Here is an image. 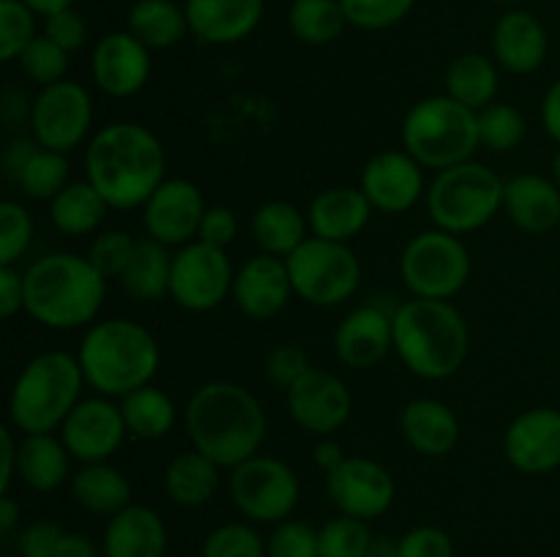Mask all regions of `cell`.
I'll use <instances>...</instances> for the list:
<instances>
[{
	"instance_id": "obj_10",
	"label": "cell",
	"mask_w": 560,
	"mask_h": 557,
	"mask_svg": "<svg viewBox=\"0 0 560 557\" xmlns=\"http://www.w3.org/2000/svg\"><path fill=\"white\" fill-rule=\"evenodd\" d=\"M399 268L416 298L446 300L468 282L470 257L457 235L446 229H432L410 240Z\"/></svg>"
},
{
	"instance_id": "obj_62",
	"label": "cell",
	"mask_w": 560,
	"mask_h": 557,
	"mask_svg": "<svg viewBox=\"0 0 560 557\" xmlns=\"http://www.w3.org/2000/svg\"><path fill=\"white\" fill-rule=\"evenodd\" d=\"M22 3L31 5L36 14L49 16V14H58V11H63V9H71V3H74V0H22Z\"/></svg>"
},
{
	"instance_id": "obj_7",
	"label": "cell",
	"mask_w": 560,
	"mask_h": 557,
	"mask_svg": "<svg viewBox=\"0 0 560 557\" xmlns=\"http://www.w3.org/2000/svg\"><path fill=\"white\" fill-rule=\"evenodd\" d=\"M402 142L421 167H457L479 147V112L452 96L424 98L405 118Z\"/></svg>"
},
{
	"instance_id": "obj_25",
	"label": "cell",
	"mask_w": 560,
	"mask_h": 557,
	"mask_svg": "<svg viewBox=\"0 0 560 557\" xmlns=\"http://www.w3.org/2000/svg\"><path fill=\"white\" fill-rule=\"evenodd\" d=\"M495 58L514 74H530L547 58V31L530 11H509L492 36Z\"/></svg>"
},
{
	"instance_id": "obj_49",
	"label": "cell",
	"mask_w": 560,
	"mask_h": 557,
	"mask_svg": "<svg viewBox=\"0 0 560 557\" xmlns=\"http://www.w3.org/2000/svg\"><path fill=\"white\" fill-rule=\"evenodd\" d=\"M399 557H454V541L435 524H421L399 538Z\"/></svg>"
},
{
	"instance_id": "obj_43",
	"label": "cell",
	"mask_w": 560,
	"mask_h": 557,
	"mask_svg": "<svg viewBox=\"0 0 560 557\" xmlns=\"http://www.w3.org/2000/svg\"><path fill=\"white\" fill-rule=\"evenodd\" d=\"M202 557H268L266 541L255 528L230 522L208 533L202 544Z\"/></svg>"
},
{
	"instance_id": "obj_39",
	"label": "cell",
	"mask_w": 560,
	"mask_h": 557,
	"mask_svg": "<svg viewBox=\"0 0 560 557\" xmlns=\"http://www.w3.org/2000/svg\"><path fill=\"white\" fill-rule=\"evenodd\" d=\"M66 180H69V162H66V153L47 151V147H38L27 164L22 167L16 183L22 186L27 197L33 200H55L60 191L66 189Z\"/></svg>"
},
{
	"instance_id": "obj_60",
	"label": "cell",
	"mask_w": 560,
	"mask_h": 557,
	"mask_svg": "<svg viewBox=\"0 0 560 557\" xmlns=\"http://www.w3.org/2000/svg\"><path fill=\"white\" fill-rule=\"evenodd\" d=\"M16 519H20V506L9 495H3L0 497V533L9 535L14 530Z\"/></svg>"
},
{
	"instance_id": "obj_56",
	"label": "cell",
	"mask_w": 560,
	"mask_h": 557,
	"mask_svg": "<svg viewBox=\"0 0 560 557\" xmlns=\"http://www.w3.org/2000/svg\"><path fill=\"white\" fill-rule=\"evenodd\" d=\"M38 142L36 140H14L11 142V147L5 151V175H9L11 180L16 183V178H20L22 167L27 164V158L33 156V153L38 151Z\"/></svg>"
},
{
	"instance_id": "obj_15",
	"label": "cell",
	"mask_w": 560,
	"mask_h": 557,
	"mask_svg": "<svg viewBox=\"0 0 560 557\" xmlns=\"http://www.w3.org/2000/svg\"><path fill=\"white\" fill-rule=\"evenodd\" d=\"M288 407L295 424L312 435H328L345 426L353 410L348 386L339 377L312 366L288 391Z\"/></svg>"
},
{
	"instance_id": "obj_14",
	"label": "cell",
	"mask_w": 560,
	"mask_h": 557,
	"mask_svg": "<svg viewBox=\"0 0 560 557\" xmlns=\"http://www.w3.org/2000/svg\"><path fill=\"white\" fill-rule=\"evenodd\" d=\"M326 489L339 513L364 522L383 517L397 495L392 473L364 457H348L337 470H331L326 475Z\"/></svg>"
},
{
	"instance_id": "obj_50",
	"label": "cell",
	"mask_w": 560,
	"mask_h": 557,
	"mask_svg": "<svg viewBox=\"0 0 560 557\" xmlns=\"http://www.w3.org/2000/svg\"><path fill=\"white\" fill-rule=\"evenodd\" d=\"M310 369H312L310 358H306L304 349L295 347V344H282V347H277L271 355H268V364H266L268 380H271L273 386L282 388V391H288L290 386H295V382H299Z\"/></svg>"
},
{
	"instance_id": "obj_5",
	"label": "cell",
	"mask_w": 560,
	"mask_h": 557,
	"mask_svg": "<svg viewBox=\"0 0 560 557\" xmlns=\"http://www.w3.org/2000/svg\"><path fill=\"white\" fill-rule=\"evenodd\" d=\"M85 380L104 396H129L145 388L159 369V344L148 328L129 320L98 322L80 347Z\"/></svg>"
},
{
	"instance_id": "obj_4",
	"label": "cell",
	"mask_w": 560,
	"mask_h": 557,
	"mask_svg": "<svg viewBox=\"0 0 560 557\" xmlns=\"http://www.w3.org/2000/svg\"><path fill=\"white\" fill-rule=\"evenodd\" d=\"M104 282L88 257H42L25 271V311L47 328H80L102 309Z\"/></svg>"
},
{
	"instance_id": "obj_35",
	"label": "cell",
	"mask_w": 560,
	"mask_h": 557,
	"mask_svg": "<svg viewBox=\"0 0 560 557\" xmlns=\"http://www.w3.org/2000/svg\"><path fill=\"white\" fill-rule=\"evenodd\" d=\"M446 87L454 102L479 112V109L490 107L492 98H495L498 71L492 60L485 58V55L465 52L454 58L452 66H448Z\"/></svg>"
},
{
	"instance_id": "obj_57",
	"label": "cell",
	"mask_w": 560,
	"mask_h": 557,
	"mask_svg": "<svg viewBox=\"0 0 560 557\" xmlns=\"http://www.w3.org/2000/svg\"><path fill=\"white\" fill-rule=\"evenodd\" d=\"M541 120H545L547 134L560 142V80L552 82V87L547 91L545 104H541Z\"/></svg>"
},
{
	"instance_id": "obj_46",
	"label": "cell",
	"mask_w": 560,
	"mask_h": 557,
	"mask_svg": "<svg viewBox=\"0 0 560 557\" xmlns=\"http://www.w3.org/2000/svg\"><path fill=\"white\" fill-rule=\"evenodd\" d=\"M268 557H320V535L312 524L284 519L266 541Z\"/></svg>"
},
{
	"instance_id": "obj_23",
	"label": "cell",
	"mask_w": 560,
	"mask_h": 557,
	"mask_svg": "<svg viewBox=\"0 0 560 557\" xmlns=\"http://www.w3.org/2000/svg\"><path fill=\"white\" fill-rule=\"evenodd\" d=\"M189 31L208 44H235L262 20V0H186Z\"/></svg>"
},
{
	"instance_id": "obj_2",
	"label": "cell",
	"mask_w": 560,
	"mask_h": 557,
	"mask_svg": "<svg viewBox=\"0 0 560 557\" xmlns=\"http://www.w3.org/2000/svg\"><path fill=\"white\" fill-rule=\"evenodd\" d=\"M88 183L109 208H137L164 183L162 142L137 123H113L88 145Z\"/></svg>"
},
{
	"instance_id": "obj_61",
	"label": "cell",
	"mask_w": 560,
	"mask_h": 557,
	"mask_svg": "<svg viewBox=\"0 0 560 557\" xmlns=\"http://www.w3.org/2000/svg\"><path fill=\"white\" fill-rule=\"evenodd\" d=\"M364 557H399V541L388 538V535H375Z\"/></svg>"
},
{
	"instance_id": "obj_13",
	"label": "cell",
	"mask_w": 560,
	"mask_h": 557,
	"mask_svg": "<svg viewBox=\"0 0 560 557\" xmlns=\"http://www.w3.org/2000/svg\"><path fill=\"white\" fill-rule=\"evenodd\" d=\"M233 278L224 249L197 240L173 257L170 293L184 309L208 311L222 304L228 289L233 287Z\"/></svg>"
},
{
	"instance_id": "obj_21",
	"label": "cell",
	"mask_w": 560,
	"mask_h": 557,
	"mask_svg": "<svg viewBox=\"0 0 560 557\" xmlns=\"http://www.w3.org/2000/svg\"><path fill=\"white\" fill-rule=\"evenodd\" d=\"M293 293L288 262L282 257L260 254L252 257L233 278V295L241 311L257 320L279 315Z\"/></svg>"
},
{
	"instance_id": "obj_3",
	"label": "cell",
	"mask_w": 560,
	"mask_h": 557,
	"mask_svg": "<svg viewBox=\"0 0 560 557\" xmlns=\"http://www.w3.org/2000/svg\"><path fill=\"white\" fill-rule=\"evenodd\" d=\"M394 349L413 375L446 380L468 355V325L446 300L413 298L394 311Z\"/></svg>"
},
{
	"instance_id": "obj_33",
	"label": "cell",
	"mask_w": 560,
	"mask_h": 557,
	"mask_svg": "<svg viewBox=\"0 0 560 557\" xmlns=\"http://www.w3.org/2000/svg\"><path fill=\"white\" fill-rule=\"evenodd\" d=\"M189 31L186 9L173 0H140L129 11V33L148 49H167L178 44Z\"/></svg>"
},
{
	"instance_id": "obj_52",
	"label": "cell",
	"mask_w": 560,
	"mask_h": 557,
	"mask_svg": "<svg viewBox=\"0 0 560 557\" xmlns=\"http://www.w3.org/2000/svg\"><path fill=\"white\" fill-rule=\"evenodd\" d=\"M63 530L52 522H33L20 535V557H55Z\"/></svg>"
},
{
	"instance_id": "obj_45",
	"label": "cell",
	"mask_w": 560,
	"mask_h": 557,
	"mask_svg": "<svg viewBox=\"0 0 560 557\" xmlns=\"http://www.w3.org/2000/svg\"><path fill=\"white\" fill-rule=\"evenodd\" d=\"M350 25L364 31H383L408 16L416 0H339Z\"/></svg>"
},
{
	"instance_id": "obj_47",
	"label": "cell",
	"mask_w": 560,
	"mask_h": 557,
	"mask_svg": "<svg viewBox=\"0 0 560 557\" xmlns=\"http://www.w3.org/2000/svg\"><path fill=\"white\" fill-rule=\"evenodd\" d=\"M33 224L22 205L5 200L0 202V265H14L31 246Z\"/></svg>"
},
{
	"instance_id": "obj_28",
	"label": "cell",
	"mask_w": 560,
	"mask_h": 557,
	"mask_svg": "<svg viewBox=\"0 0 560 557\" xmlns=\"http://www.w3.org/2000/svg\"><path fill=\"white\" fill-rule=\"evenodd\" d=\"M402 435L424 457H443L457 446L459 420L443 402L416 399L402 410Z\"/></svg>"
},
{
	"instance_id": "obj_37",
	"label": "cell",
	"mask_w": 560,
	"mask_h": 557,
	"mask_svg": "<svg viewBox=\"0 0 560 557\" xmlns=\"http://www.w3.org/2000/svg\"><path fill=\"white\" fill-rule=\"evenodd\" d=\"M126 420V429L140 440H159L167 435L175 424V404L159 388H137L129 396H124L120 407Z\"/></svg>"
},
{
	"instance_id": "obj_6",
	"label": "cell",
	"mask_w": 560,
	"mask_h": 557,
	"mask_svg": "<svg viewBox=\"0 0 560 557\" xmlns=\"http://www.w3.org/2000/svg\"><path fill=\"white\" fill-rule=\"evenodd\" d=\"M82 375L80 358L66 353H44L33 358L11 388V420L25 435H49L63 426L77 407Z\"/></svg>"
},
{
	"instance_id": "obj_34",
	"label": "cell",
	"mask_w": 560,
	"mask_h": 557,
	"mask_svg": "<svg viewBox=\"0 0 560 557\" xmlns=\"http://www.w3.org/2000/svg\"><path fill=\"white\" fill-rule=\"evenodd\" d=\"M170 276H173V257L167 254L164 244L148 238L137 240L135 257L120 276V284L131 298L156 300L170 293Z\"/></svg>"
},
{
	"instance_id": "obj_38",
	"label": "cell",
	"mask_w": 560,
	"mask_h": 557,
	"mask_svg": "<svg viewBox=\"0 0 560 557\" xmlns=\"http://www.w3.org/2000/svg\"><path fill=\"white\" fill-rule=\"evenodd\" d=\"M348 16L339 0H293L290 31L304 44H328L342 36Z\"/></svg>"
},
{
	"instance_id": "obj_53",
	"label": "cell",
	"mask_w": 560,
	"mask_h": 557,
	"mask_svg": "<svg viewBox=\"0 0 560 557\" xmlns=\"http://www.w3.org/2000/svg\"><path fill=\"white\" fill-rule=\"evenodd\" d=\"M235 229H238V218H235V213L230 211V208L217 205V208H208L206 216H202L200 233L197 235H200V240H206V244L224 249V246L235 238Z\"/></svg>"
},
{
	"instance_id": "obj_17",
	"label": "cell",
	"mask_w": 560,
	"mask_h": 557,
	"mask_svg": "<svg viewBox=\"0 0 560 557\" xmlns=\"http://www.w3.org/2000/svg\"><path fill=\"white\" fill-rule=\"evenodd\" d=\"M503 448L509 462L528 475L560 467V410L536 407L514 418Z\"/></svg>"
},
{
	"instance_id": "obj_26",
	"label": "cell",
	"mask_w": 560,
	"mask_h": 557,
	"mask_svg": "<svg viewBox=\"0 0 560 557\" xmlns=\"http://www.w3.org/2000/svg\"><path fill=\"white\" fill-rule=\"evenodd\" d=\"M372 213V202L361 189L337 186L317 194L310 205V227L315 238L345 244L366 227Z\"/></svg>"
},
{
	"instance_id": "obj_42",
	"label": "cell",
	"mask_w": 560,
	"mask_h": 557,
	"mask_svg": "<svg viewBox=\"0 0 560 557\" xmlns=\"http://www.w3.org/2000/svg\"><path fill=\"white\" fill-rule=\"evenodd\" d=\"M479 137L490 151H514L525 137V118L509 104H490L479 112Z\"/></svg>"
},
{
	"instance_id": "obj_11",
	"label": "cell",
	"mask_w": 560,
	"mask_h": 557,
	"mask_svg": "<svg viewBox=\"0 0 560 557\" xmlns=\"http://www.w3.org/2000/svg\"><path fill=\"white\" fill-rule=\"evenodd\" d=\"M230 495L235 508L252 522L279 524L299 502V478L284 462L271 457H252L233 467Z\"/></svg>"
},
{
	"instance_id": "obj_51",
	"label": "cell",
	"mask_w": 560,
	"mask_h": 557,
	"mask_svg": "<svg viewBox=\"0 0 560 557\" xmlns=\"http://www.w3.org/2000/svg\"><path fill=\"white\" fill-rule=\"evenodd\" d=\"M85 20L77 14L74 9H63L58 14L47 16V25H44V36L52 38L58 47H63L66 52H74L85 44Z\"/></svg>"
},
{
	"instance_id": "obj_24",
	"label": "cell",
	"mask_w": 560,
	"mask_h": 557,
	"mask_svg": "<svg viewBox=\"0 0 560 557\" xmlns=\"http://www.w3.org/2000/svg\"><path fill=\"white\" fill-rule=\"evenodd\" d=\"M167 528L148 506H126L109 517L104 530V557H164Z\"/></svg>"
},
{
	"instance_id": "obj_31",
	"label": "cell",
	"mask_w": 560,
	"mask_h": 557,
	"mask_svg": "<svg viewBox=\"0 0 560 557\" xmlns=\"http://www.w3.org/2000/svg\"><path fill=\"white\" fill-rule=\"evenodd\" d=\"M164 489L170 500L184 508L206 506L219 489V464L200 451L180 453L170 462Z\"/></svg>"
},
{
	"instance_id": "obj_20",
	"label": "cell",
	"mask_w": 560,
	"mask_h": 557,
	"mask_svg": "<svg viewBox=\"0 0 560 557\" xmlns=\"http://www.w3.org/2000/svg\"><path fill=\"white\" fill-rule=\"evenodd\" d=\"M151 74L148 47L131 33H109L93 49V80L109 96H135Z\"/></svg>"
},
{
	"instance_id": "obj_22",
	"label": "cell",
	"mask_w": 560,
	"mask_h": 557,
	"mask_svg": "<svg viewBox=\"0 0 560 557\" xmlns=\"http://www.w3.org/2000/svg\"><path fill=\"white\" fill-rule=\"evenodd\" d=\"M337 355L350 369H372L386 358L394 344V315L381 306L353 309L337 328Z\"/></svg>"
},
{
	"instance_id": "obj_18",
	"label": "cell",
	"mask_w": 560,
	"mask_h": 557,
	"mask_svg": "<svg viewBox=\"0 0 560 557\" xmlns=\"http://www.w3.org/2000/svg\"><path fill=\"white\" fill-rule=\"evenodd\" d=\"M126 435V420L120 407L104 402V399H88L71 410L63 420V442L69 453L82 462H104L118 451Z\"/></svg>"
},
{
	"instance_id": "obj_16",
	"label": "cell",
	"mask_w": 560,
	"mask_h": 557,
	"mask_svg": "<svg viewBox=\"0 0 560 557\" xmlns=\"http://www.w3.org/2000/svg\"><path fill=\"white\" fill-rule=\"evenodd\" d=\"M206 205L189 180H164L145 202V229L164 246H180L200 233Z\"/></svg>"
},
{
	"instance_id": "obj_9",
	"label": "cell",
	"mask_w": 560,
	"mask_h": 557,
	"mask_svg": "<svg viewBox=\"0 0 560 557\" xmlns=\"http://www.w3.org/2000/svg\"><path fill=\"white\" fill-rule=\"evenodd\" d=\"M284 262L293 293L315 306H339L359 289L361 265L345 244L306 238Z\"/></svg>"
},
{
	"instance_id": "obj_19",
	"label": "cell",
	"mask_w": 560,
	"mask_h": 557,
	"mask_svg": "<svg viewBox=\"0 0 560 557\" xmlns=\"http://www.w3.org/2000/svg\"><path fill=\"white\" fill-rule=\"evenodd\" d=\"M421 164L410 153L386 151L377 153L361 175V191L372 208L383 213H405L419 202L424 178Z\"/></svg>"
},
{
	"instance_id": "obj_48",
	"label": "cell",
	"mask_w": 560,
	"mask_h": 557,
	"mask_svg": "<svg viewBox=\"0 0 560 557\" xmlns=\"http://www.w3.org/2000/svg\"><path fill=\"white\" fill-rule=\"evenodd\" d=\"M135 249L137 240H131V235L120 233V229H109V233H102L93 240L88 260L104 278H120L129 268L131 257H135Z\"/></svg>"
},
{
	"instance_id": "obj_44",
	"label": "cell",
	"mask_w": 560,
	"mask_h": 557,
	"mask_svg": "<svg viewBox=\"0 0 560 557\" xmlns=\"http://www.w3.org/2000/svg\"><path fill=\"white\" fill-rule=\"evenodd\" d=\"M36 11L22 0H0V60L20 58L22 49L36 38Z\"/></svg>"
},
{
	"instance_id": "obj_30",
	"label": "cell",
	"mask_w": 560,
	"mask_h": 557,
	"mask_svg": "<svg viewBox=\"0 0 560 557\" xmlns=\"http://www.w3.org/2000/svg\"><path fill=\"white\" fill-rule=\"evenodd\" d=\"M66 451V442L55 440L52 435H25L16 453V473L33 491L58 489L69 473Z\"/></svg>"
},
{
	"instance_id": "obj_12",
	"label": "cell",
	"mask_w": 560,
	"mask_h": 557,
	"mask_svg": "<svg viewBox=\"0 0 560 557\" xmlns=\"http://www.w3.org/2000/svg\"><path fill=\"white\" fill-rule=\"evenodd\" d=\"M93 107L91 96L82 85L69 80H60L55 85L44 87L31 104V126L33 140L47 151L69 153L71 147L85 140L91 129Z\"/></svg>"
},
{
	"instance_id": "obj_41",
	"label": "cell",
	"mask_w": 560,
	"mask_h": 557,
	"mask_svg": "<svg viewBox=\"0 0 560 557\" xmlns=\"http://www.w3.org/2000/svg\"><path fill=\"white\" fill-rule=\"evenodd\" d=\"M22 74L36 85L49 87L63 80L69 69V52L52 42L49 36H36L20 55Z\"/></svg>"
},
{
	"instance_id": "obj_58",
	"label": "cell",
	"mask_w": 560,
	"mask_h": 557,
	"mask_svg": "<svg viewBox=\"0 0 560 557\" xmlns=\"http://www.w3.org/2000/svg\"><path fill=\"white\" fill-rule=\"evenodd\" d=\"M55 557H98L96 546L91 544V538L80 533H66L63 541H60Z\"/></svg>"
},
{
	"instance_id": "obj_1",
	"label": "cell",
	"mask_w": 560,
	"mask_h": 557,
	"mask_svg": "<svg viewBox=\"0 0 560 557\" xmlns=\"http://www.w3.org/2000/svg\"><path fill=\"white\" fill-rule=\"evenodd\" d=\"M186 431L195 451L206 453L219 467H238L260 451L266 413L244 386L208 382L189 399Z\"/></svg>"
},
{
	"instance_id": "obj_63",
	"label": "cell",
	"mask_w": 560,
	"mask_h": 557,
	"mask_svg": "<svg viewBox=\"0 0 560 557\" xmlns=\"http://www.w3.org/2000/svg\"><path fill=\"white\" fill-rule=\"evenodd\" d=\"M552 178H556V186L560 189V151L556 153V158H552Z\"/></svg>"
},
{
	"instance_id": "obj_36",
	"label": "cell",
	"mask_w": 560,
	"mask_h": 557,
	"mask_svg": "<svg viewBox=\"0 0 560 557\" xmlns=\"http://www.w3.org/2000/svg\"><path fill=\"white\" fill-rule=\"evenodd\" d=\"M107 200L93 183H71L52 200L49 216L52 224L66 235H88L107 216Z\"/></svg>"
},
{
	"instance_id": "obj_59",
	"label": "cell",
	"mask_w": 560,
	"mask_h": 557,
	"mask_svg": "<svg viewBox=\"0 0 560 557\" xmlns=\"http://www.w3.org/2000/svg\"><path fill=\"white\" fill-rule=\"evenodd\" d=\"M315 459H317V464L326 470V473H331V470H337L348 457H345L342 448H339L337 442H323V446H317Z\"/></svg>"
},
{
	"instance_id": "obj_32",
	"label": "cell",
	"mask_w": 560,
	"mask_h": 557,
	"mask_svg": "<svg viewBox=\"0 0 560 557\" xmlns=\"http://www.w3.org/2000/svg\"><path fill=\"white\" fill-rule=\"evenodd\" d=\"M252 233L262 254L290 257L306 240V218L290 202H266L252 218Z\"/></svg>"
},
{
	"instance_id": "obj_54",
	"label": "cell",
	"mask_w": 560,
	"mask_h": 557,
	"mask_svg": "<svg viewBox=\"0 0 560 557\" xmlns=\"http://www.w3.org/2000/svg\"><path fill=\"white\" fill-rule=\"evenodd\" d=\"M25 309V276L11 265H0V315L11 317Z\"/></svg>"
},
{
	"instance_id": "obj_55",
	"label": "cell",
	"mask_w": 560,
	"mask_h": 557,
	"mask_svg": "<svg viewBox=\"0 0 560 557\" xmlns=\"http://www.w3.org/2000/svg\"><path fill=\"white\" fill-rule=\"evenodd\" d=\"M16 453H20V446L14 442L11 429L9 426H0V491L3 495H9V484L14 478Z\"/></svg>"
},
{
	"instance_id": "obj_8",
	"label": "cell",
	"mask_w": 560,
	"mask_h": 557,
	"mask_svg": "<svg viewBox=\"0 0 560 557\" xmlns=\"http://www.w3.org/2000/svg\"><path fill=\"white\" fill-rule=\"evenodd\" d=\"M506 183L490 167L463 162L457 167L441 169L427 191V208L438 229L446 233H470L479 229L501 211Z\"/></svg>"
},
{
	"instance_id": "obj_27",
	"label": "cell",
	"mask_w": 560,
	"mask_h": 557,
	"mask_svg": "<svg viewBox=\"0 0 560 557\" xmlns=\"http://www.w3.org/2000/svg\"><path fill=\"white\" fill-rule=\"evenodd\" d=\"M503 205L512 222L530 235H541L560 222V189L541 175H520L509 180Z\"/></svg>"
},
{
	"instance_id": "obj_40",
	"label": "cell",
	"mask_w": 560,
	"mask_h": 557,
	"mask_svg": "<svg viewBox=\"0 0 560 557\" xmlns=\"http://www.w3.org/2000/svg\"><path fill=\"white\" fill-rule=\"evenodd\" d=\"M320 535V557H364L372 544V530L364 519L337 517L317 530Z\"/></svg>"
},
{
	"instance_id": "obj_29",
	"label": "cell",
	"mask_w": 560,
	"mask_h": 557,
	"mask_svg": "<svg viewBox=\"0 0 560 557\" xmlns=\"http://www.w3.org/2000/svg\"><path fill=\"white\" fill-rule=\"evenodd\" d=\"M71 495L85 511L98 513V517H115L126 506H131V484L120 470L104 462L85 464L71 478Z\"/></svg>"
}]
</instances>
